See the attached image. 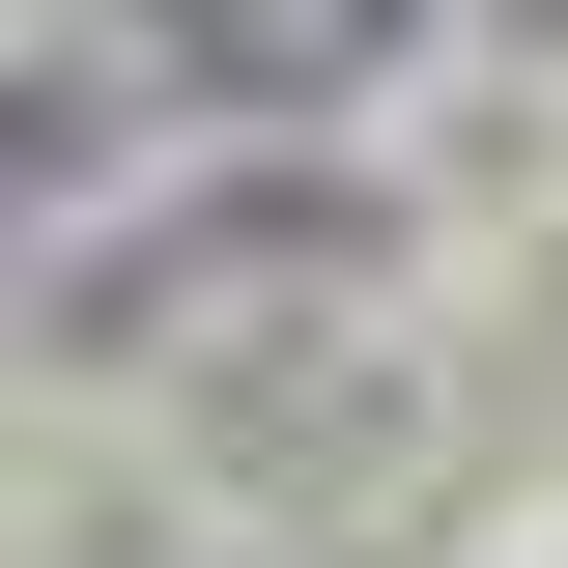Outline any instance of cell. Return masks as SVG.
I'll return each mask as SVG.
<instances>
[{"mask_svg": "<svg viewBox=\"0 0 568 568\" xmlns=\"http://www.w3.org/2000/svg\"><path fill=\"white\" fill-rule=\"evenodd\" d=\"M455 398H484V342L426 284H227V342L171 369V455L256 511V568H426Z\"/></svg>", "mask_w": 568, "mask_h": 568, "instance_id": "obj_1", "label": "cell"}, {"mask_svg": "<svg viewBox=\"0 0 568 568\" xmlns=\"http://www.w3.org/2000/svg\"><path fill=\"white\" fill-rule=\"evenodd\" d=\"M0 568H256V511H227L171 426H29V484H0Z\"/></svg>", "mask_w": 568, "mask_h": 568, "instance_id": "obj_2", "label": "cell"}]
</instances>
